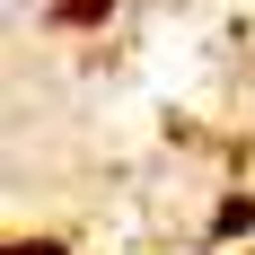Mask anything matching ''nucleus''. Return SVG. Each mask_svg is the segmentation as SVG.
Instances as JSON below:
<instances>
[{
  "instance_id": "obj_1",
  "label": "nucleus",
  "mask_w": 255,
  "mask_h": 255,
  "mask_svg": "<svg viewBox=\"0 0 255 255\" xmlns=\"http://www.w3.org/2000/svg\"><path fill=\"white\" fill-rule=\"evenodd\" d=\"M9 255H53V247H9Z\"/></svg>"
}]
</instances>
